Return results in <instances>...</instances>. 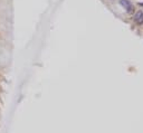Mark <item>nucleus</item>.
Masks as SVG:
<instances>
[{"instance_id":"f03ea898","label":"nucleus","mask_w":143,"mask_h":133,"mask_svg":"<svg viewBox=\"0 0 143 133\" xmlns=\"http://www.w3.org/2000/svg\"><path fill=\"white\" fill-rule=\"evenodd\" d=\"M134 20L136 24L139 25H142L143 24V11H138L135 16H134Z\"/></svg>"},{"instance_id":"f257e3e1","label":"nucleus","mask_w":143,"mask_h":133,"mask_svg":"<svg viewBox=\"0 0 143 133\" xmlns=\"http://www.w3.org/2000/svg\"><path fill=\"white\" fill-rule=\"evenodd\" d=\"M120 4L122 6L123 8L125 9V10L128 11L129 14H133V11H134V8H133L132 4L129 1V0H120Z\"/></svg>"}]
</instances>
